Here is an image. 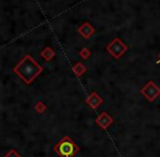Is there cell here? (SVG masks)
<instances>
[{
  "label": "cell",
  "instance_id": "6da1fadb",
  "mask_svg": "<svg viewBox=\"0 0 160 157\" xmlns=\"http://www.w3.org/2000/svg\"><path fill=\"white\" fill-rule=\"evenodd\" d=\"M128 49V47L122 42V40H120L119 38L113 39L107 46L108 53H109L113 58H116V59H119L123 53H127Z\"/></svg>",
  "mask_w": 160,
  "mask_h": 157
},
{
  "label": "cell",
  "instance_id": "7a4b0ae2",
  "mask_svg": "<svg viewBox=\"0 0 160 157\" xmlns=\"http://www.w3.org/2000/svg\"><path fill=\"white\" fill-rule=\"evenodd\" d=\"M141 94L149 102H154L160 95V87L157 86L152 81H149L143 89H141Z\"/></svg>",
  "mask_w": 160,
  "mask_h": 157
},
{
  "label": "cell",
  "instance_id": "3957f363",
  "mask_svg": "<svg viewBox=\"0 0 160 157\" xmlns=\"http://www.w3.org/2000/svg\"><path fill=\"white\" fill-rule=\"evenodd\" d=\"M78 149L75 146V144L72 141H70L69 139L62 141L59 145V153L63 157H72L78 152Z\"/></svg>",
  "mask_w": 160,
  "mask_h": 157
},
{
  "label": "cell",
  "instance_id": "277c9868",
  "mask_svg": "<svg viewBox=\"0 0 160 157\" xmlns=\"http://www.w3.org/2000/svg\"><path fill=\"white\" fill-rule=\"evenodd\" d=\"M96 122H97V124L101 128V129L107 130L108 128L112 124V122H113V119H112V117L109 115V114L101 113L100 115L98 116V118L96 119Z\"/></svg>",
  "mask_w": 160,
  "mask_h": 157
},
{
  "label": "cell",
  "instance_id": "5b68a950",
  "mask_svg": "<svg viewBox=\"0 0 160 157\" xmlns=\"http://www.w3.org/2000/svg\"><path fill=\"white\" fill-rule=\"evenodd\" d=\"M102 98L100 97V96L98 95V94H96V93H93L91 95V97L87 99V103H88V105L92 107V108H94V109H96V108H98L99 106H100L101 104H102Z\"/></svg>",
  "mask_w": 160,
  "mask_h": 157
},
{
  "label": "cell",
  "instance_id": "8992f818",
  "mask_svg": "<svg viewBox=\"0 0 160 157\" xmlns=\"http://www.w3.org/2000/svg\"><path fill=\"white\" fill-rule=\"evenodd\" d=\"M94 32H95L94 28H92V25L88 23H85L84 25H83V28H80V33H82V35L84 37H89Z\"/></svg>",
  "mask_w": 160,
  "mask_h": 157
},
{
  "label": "cell",
  "instance_id": "52a82bcc",
  "mask_svg": "<svg viewBox=\"0 0 160 157\" xmlns=\"http://www.w3.org/2000/svg\"><path fill=\"white\" fill-rule=\"evenodd\" d=\"M157 62H158V63H160V55H159V58H158V61H157Z\"/></svg>",
  "mask_w": 160,
  "mask_h": 157
}]
</instances>
